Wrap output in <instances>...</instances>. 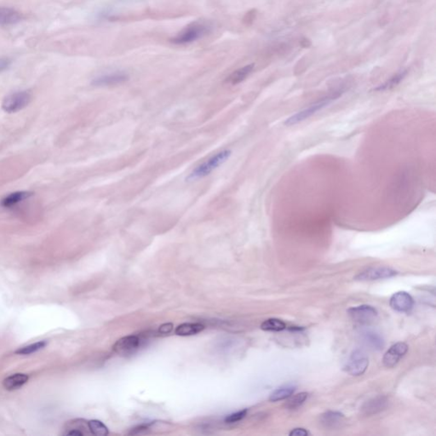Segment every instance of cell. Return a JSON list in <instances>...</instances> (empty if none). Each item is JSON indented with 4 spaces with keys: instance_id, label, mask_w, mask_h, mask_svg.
<instances>
[{
    "instance_id": "cell-1",
    "label": "cell",
    "mask_w": 436,
    "mask_h": 436,
    "mask_svg": "<svg viewBox=\"0 0 436 436\" xmlns=\"http://www.w3.org/2000/svg\"><path fill=\"white\" fill-rule=\"evenodd\" d=\"M212 30V26L204 20H198L187 26L175 37L171 38V43L175 44H187L199 40L207 35Z\"/></svg>"
},
{
    "instance_id": "cell-2",
    "label": "cell",
    "mask_w": 436,
    "mask_h": 436,
    "mask_svg": "<svg viewBox=\"0 0 436 436\" xmlns=\"http://www.w3.org/2000/svg\"><path fill=\"white\" fill-rule=\"evenodd\" d=\"M230 155H231V151L228 150V149L220 151L214 155L207 158L206 160L199 164V166H196L192 171L191 173L189 174V176L187 177V180L194 181V180L203 178L204 176H208L212 173V171H215L220 166H222V164L225 163L227 158H230Z\"/></svg>"
},
{
    "instance_id": "cell-3",
    "label": "cell",
    "mask_w": 436,
    "mask_h": 436,
    "mask_svg": "<svg viewBox=\"0 0 436 436\" xmlns=\"http://www.w3.org/2000/svg\"><path fill=\"white\" fill-rule=\"evenodd\" d=\"M343 93H345V89H338L335 90L327 97H323L322 99L319 100L318 102H314V104L310 105L305 109L302 110L300 112H296V114L292 115L291 117L288 118L286 120L285 124L286 125H296L297 123L304 121L308 118L311 117L312 115L314 114L319 110H322V108H324L328 105L331 104L333 101L339 98Z\"/></svg>"
},
{
    "instance_id": "cell-4",
    "label": "cell",
    "mask_w": 436,
    "mask_h": 436,
    "mask_svg": "<svg viewBox=\"0 0 436 436\" xmlns=\"http://www.w3.org/2000/svg\"><path fill=\"white\" fill-rule=\"evenodd\" d=\"M32 100L30 92L22 90L16 91L8 95L2 102V108L5 112L9 113L19 112L25 108Z\"/></svg>"
},
{
    "instance_id": "cell-5",
    "label": "cell",
    "mask_w": 436,
    "mask_h": 436,
    "mask_svg": "<svg viewBox=\"0 0 436 436\" xmlns=\"http://www.w3.org/2000/svg\"><path fill=\"white\" fill-rule=\"evenodd\" d=\"M348 314L353 322L361 326H369L377 320L378 313L375 308L370 305H360L348 310Z\"/></svg>"
},
{
    "instance_id": "cell-6",
    "label": "cell",
    "mask_w": 436,
    "mask_h": 436,
    "mask_svg": "<svg viewBox=\"0 0 436 436\" xmlns=\"http://www.w3.org/2000/svg\"><path fill=\"white\" fill-rule=\"evenodd\" d=\"M369 365V359L368 355L363 350H356L353 351L350 355L345 369L347 373L350 375L357 376L363 375L368 370Z\"/></svg>"
},
{
    "instance_id": "cell-7",
    "label": "cell",
    "mask_w": 436,
    "mask_h": 436,
    "mask_svg": "<svg viewBox=\"0 0 436 436\" xmlns=\"http://www.w3.org/2000/svg\"><path fill=\"white\" fill-rule=\"evenodd\" d=\"M130 79V75L125 71H113L101 74L91 81L94 86L105 87L124 84Z\"/></svg>"
},
{
    "instance_id": "cell-8",
    "label": "cell",
    "mask_w": 436,
    "mask_h": 436,
    "mask_svg": "<svg viewBox=\"0 0 436 436\" xmlns=\"http://www.w3.org/2000/svg\"><path fill=\"white\" fill-rule=\"evenodd\" d=\"M140 345V337L130 335L118 340L112 346V350L119 355H132L139 349Z\"/></svg>"
},
{
    "instance_id": "cell-9",
    "label": "cell",
    "mask_w": 436,
    "mask_h": 436,
    "mask_svg": "<svg viewBox=\"0 0 436 436\" xmlns=\"http://www.w3.org/2000/svg\"><path fill=\"white\" fill-rule=\"evenodd\" d=\"M396 274L397 272L394 270L393 268H388V267H376V268H368L365 271H363L355 277V280L360 281H378V280L391 278Z\"/></svg>"
},
{
    "instance_id": "cell-10",
    "label": "cell",
    "mask_w": 436,
    "mask_h": 436,
    "mask_svg": "<svg viewBox=\"0 0 436 436\" xmlns=\"http://www.w3.org/2000/svg\"><path fill=\"white\" fill-rule=\"evenodd\" d=\"M408 351V346L405 342H397L389 348L383 356V365L386 368H392L398 364L399 361L405 356Z\"/></svg>"
},
{
    "instance_id": "cell-11",
    "label": "cell",
    "mask_w": 436,
    "mask_h": 436,
    "mask_svg": "<svg viewBox=\"0 0 436 436\" xmlns=\"http://www.w3.org/2000/svg\"><path fill=\"white\" fill-rule=\"evenodd\" d=\"M389 305L396 311L407 313L414 308V300L406 291H398L391 296Z\"/></svg>"
},
{
    "instance_id": "cell-12",
    "label": "cell",
    "mask_w": 436,
    "mask_h": 436,
    "mask_svg": "<svg viewBox=\"0 0 436 436\" xmlns=\"http://www.w3.org/2000/svg\"><path fill=\"white\" fill-rule=\"evenodd\" d=\"M388 401L385 396H378L372 399L364 404L361 408L362 414L365 416H372L374 414H379L385 410L388 406Z\"/></svg>"
},
{
    "instance_id": "cell-13",
    "label": "cell",
    "mask_w": 436,
    "mask_h": 436,
    "mask_svg": "<svg viewBox=\"0 0 436 436\" xmlns=\"http://www.w3.org/2000/svg\"><path fill=\"white\" fill-rule=\"evenodd\" d=\"M360 337L362 342L372 350H383L385 345L383 337L373 330H364L360 333Z\"/></svg>"
},
{
    "instance_id": "cell-14",
    "label": "cell",
    "mask_w": 436,
    "mask_h": 436,
    "mask_svg": "<svg viewBox=\"0 0 436 436\" xmlns=\"http://www.w3.org/2000/svg\"><path fill=\"white\" fill-rule=\"evenodd\" d=\"M22 15L19 11L10 7L0 6V26H10L20 22Z\"/></svg>"
},
{
    "instance_id": "cell-15",
    "label": "cell",
    "mask_w": 436,
    "mask_h": 436,
    "mask_svg": "<svg viewBox=\"0 0 436 436\" xmlns=\"http://www.w3.org/2000/svg\"><path fill=\"white\" fill-rule=\"evenodd\" d=\"M33 193L28 191L15 192L5 196L0 202V204L4 208H11L16 204H20V202L29 199L30 197L33 196Z\"/></svg>"
},
{
    "instance_id": "cell-16",
    "label": "cell",
    "mask_w": 436,
    "mask_h": 436,
    "mask_svg": "<svg viewBox=\"0 0 436 436\" xmlns=\"http://www.w3.org/2000/svg\"><path fill=\"white\" fill-rule=\"evenodd\" d=\"M29 377L24 373H15L13 375L5 378L3 382V386L7 391H13L21 388L24 384L28 383Z\"/></svg>"
},
{
    "instance_id": "cell-17",
    "label": "cell",
    "mask_w": 436,
    "mask_h": 436,
    "mask_svg": "<svg viewBox=\"0 0 436 436\" xmlns=\"http://www.w3.org/2000/svg\"><path fill=\"white\" fill-rule=\"evenodd\" d=\"M343 419H345V416L341 412L329 411L322 414L319 418V422H320L322 426H324L325 428L333 429L342 423Z\"/></svg>"
},
{
    "instance_id": "cell-18",
    "label": "cell",
    "mask_w": 436,
    "mask_h": 436,
    "mask_svg": "<svg viewBox=\"0 0 436 436\" xmlns=\"http://www.w3.org/2000/svg\"><path fill=\"white\" fill-rule=\"evenodd\" d=\"M85 429H89L88 423L83 419H76L66 424L65 435L83 436L85 434Z\"/></svg>"
},
{
    "instance_id": "cell-19",
    "label": "cell",
    "mask_w": 436,
    "mask_h": 436,
    "mask_svg": "<svg viewBox=\"0 0 436 436\" xmlns=\"http://www.w3.org/2000/svg\"><path fill=\"white\" fill-rule=\"evenodd\" d=\"M253 69H254V64H249L243 67H240L233 74H230L226 81L231 84H240L253 73Z\"/></svg>"
},
{
    "instance_id": "cell-20",
    "label": "cell",
    "mask_w": 436,
    "mask_h": 436,
    "mask_svg": "<svg viewBox=\"0 0 436 436\" xmlns=\"http://www.w3.org/2000/svg\"><path fill=\"white\" fill-rule=\"evenodd\" d=\"M204 329V327L203 325L199 323H183V324L179 325L178 327H176L175 330V333L177 336H192L195 335L199 332H202Z\"/></svg>"
},
{
    "instance_id": "cell-21",
    "label": "cell",
    "mask_w": 436,
    "mask_h": 436,
    "mask_svg": "<svg viewBox=\"0 0 436 436\" xmlns=\"http://www.w3.org/2000/svg\"><path fill=\"white\" fill-rule=\"evenodd\" d=\"M407 75V70H401L397 74H395L394 76L391 77V79H388L387 81L384 82L383 84H380L379 86L377 87L374 89L376 91H384L388 89H393L394 87L397 86Z\"/></svg>"
},
{
    "instance_id": "cell-22",
    "label": "cell",
    "mask_w": 436,
    "mask_h": 436,
    "mask_svg": "<svg viewBox=\"0 0 436 436\" xmlns=\"http://www.w3.org/2000/svg\"><path fill=\"white\" fill-rule=\"evenodd\" d=\"M296 391V387L293 385H286L281 388H277L273 391V393L271 394L269 397V401L272 402H276V401H283L286 399L291 397V395Z\"/></svg>"
},
{
    "instance_id": "cell-23",
    "label": "cell",
    "mask_w": 436,
    "mask_h": 436,
    "mask_svg": "<svg viewBox=\"0 0 436 436\" xmlns=\"http://www.w3.org/2000/svg\"><path fill=\"white\" fill-rule=\"evenodd\" d=\"M286 328V323L279 319H266L261 325V329L267 332H281Z\"/></svg>"
},
{
    "instance_id": "cell-24",
    "label": "cell",
    "mask_w": 436,
    "mask_h": 436,
    "mask_svg": "<svg viewBox=\"0 0 436 436\" xmlns=\"http://www.w3.org/2000/svg\"><path fill=\"white\" fill-rule=\"evenodd\" d=\"M88 427L89 432L95 435L105 436L109 434L107 427L98 420H90L88 422Z\"/></svg>"
},
{
    "instance_id": "cell-25",
    "label": "cell",
    "mask_w": 436,
    "mask_h": 436,
    "mask_svg": "<svg viewBox=\"0 0 436 436\" xmlns=\"http://www.w3.org/2000/svg\"><path fill=\"white\" fill-rule=\"evenodd\" d=\"M309 398V394L306 392L297 394L296 396H292L287 402H286V408L290 410L299 408L303 404L307 401V399Z\"/></svg>"
},
{
    "instance_id": "cell-26",
    "label": "cell",
    "mask_w": 436,
    "mask_h": 436,
    "mask_svg": "<svg viewBox=\"0 0 436 436\" xmlns=\"http://www.w3.org/2000/svg\"><path fill=\"white\" fill-rule=\"evenodd\" d=\"M46 345H47V342L45 341H40V342H35V343H33V345L25 346V347L20 348L15 353L16 355H31L33 353H35L38 351V350H42V349L45 347Z\"/></svg>"
},
{
    "instance_id": "cell-27",
    "label": "cell",
    "mask_w": 436,
    "mask_h": 436,
    "mask_svg": "<svg viewBox=\"0 0 436 436\" xmlns=\"http://www.w3.org/2000/svg\"><path fill=\"white\" fill-rule=\"evenodd\" d=\"M246 414H247V410H246V409H244V410H241V411H237V412H235V414H231V415H228V416L226 417L225 422L227 423V424L236 423V422L242 420V419L246 416Z\"/></svg>"
},
{
    "instance_id": "cell-28",
    "label": "cell",
    "mask_w": 436,
    "mask_h": 436,
    "mask_svg": "<svg viewBox=\"0 0 436 436\" xmlns=\"http://www.w3.org/2000/svg\"><path fill=\"white\" fill-rule=\"evenodd\" d=\"M11 65V60L7 57H1L0 58V73L7 70Z\"/></svg>"
},
{
    "instance_id": "cell-29",
    "label": "cell",
    "mask_w": 436,
    "mask_h": 436,
    "mask_svg": "<svg viewBox=\"0 0 436 436\" xmlns=\"http://www.w3.org/2000/svg\"><path fill=\"white\" fill-rule=\"evenodd\" d=\"M309 432L307 429H303V428H296L290 432L291 436H307L309 435Z\"/></svg>"
},
{
    "instance_id": "cell-30",
    "label": "cell",
    "mask_w": 436,
    "mask_h": 436,
    "mask_svg": "<svg viewBox=\"0 0 436 436\" xmlns=\"http://www.w3.org/2000/svg\"><path fill=\"white\" fill-rule=\"evenodd\" d=\"M172 329H173V324L172 323H166V324L160 326L159 329H158V332L162 333V334H168V333H170L172 331Z\"/></svg>"
},
{
    "instance_id": "cell-31",
    "label": "cell",
    "mask_w": 436,
    "mask_h": 436,
    "mask_svg": "<svg viewBox=\"0 0 436 436\" xmlns=\"http://www.w3.org/2000/svg\"><path fill=\"white\" fill-rule=\"evenodd\" d=\"M148 429V425H145V424H143V425H140V426L135 427L134 429L131 430V432H130V434H143V433H145L147 432V430Z\"/></svg>"
},
{
    "instance_id": "cell-32",
    "label": "cell",
    "mask_w": 436,
    "mask_h": 436,
    "mask_svg": "<svg viewBox=\"0 0 436 436\" xmlns=\"http://www.w3.org/2000/svg\"><path fill=\"white\" fill-rule=\"evenodd\" d=\"M302 45L304 46V47H309L311 43H310V41L309 39H307V38H304L303 40L301 41Z\"/></svg>"
}]
</instances>
